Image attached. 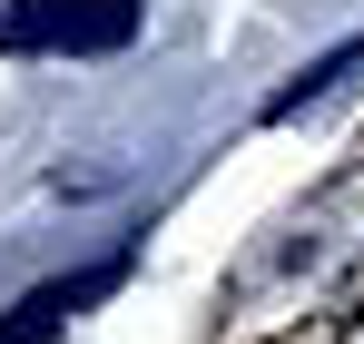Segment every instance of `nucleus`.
I'll return each instance as SVG.
<instances>
[{
	"label": "nucleus",
	"instance_id": "1",
	"mask_svg": "<svg viewBox=\"0 0 364 344\" xmlns=\"http://www.w3.org/2000/svg\"><path fill=\"white\" fill-rule=\"evenodd\" d=\"M138 40V0H0V50H128Z\"/></svg>",
	"mask_w": 364,
	"mask_h": 344
},
{
	"label": "nucleus",
	"instance_id": "2",
	"mask_svg": "<svg viewBox=\"0 0 364 344\" xmlns=\"http://www.w3.org/2000/svg\"><path fill=\"white\" fill-rule=\"evenodd\" d=\"M119 286H128V266L109 256V266H89V276H60V286L20 295V305H10V325H0V344H50V335L69 325V315H89L99 295H119Z\"/></svg>",
	"mask_w": 364,
	"mask_h": 344
},
{
	"label": "nucleus",
	"instance_id": "3",
	"mask_svg": "<svg viewBox=\"0 0 364 344\" xmlns=\"http://www.w3.org/2000/svg\"><path fill=\"white\" fill-rule=\"evenodd\" d=\"M355 69H364V40H345V50H325V59H315V69L296 79V89H276V99H266V118H296V109H315V99H325L335 79H355Z\"/></svg>",
	"mask_w": 364,
	"mask_h": 344
}]
</instances>
